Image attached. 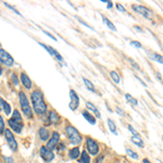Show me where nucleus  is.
I'll return each instance as SVG.
<instances>
[{"instance_id": "obj_9", "label": "nucleus", "mask_w": 163, "mask_h": 163, "mask_svg": "<svg viewBox=\"0 0 163 163\" xmlns=\"http://www.w3.org/2000/svg\"><path fill=\"white\" fill-rule=\"evenodd\" d=\"M59 141H60V134L58 132H54L52 133V136L50 137V139L48 140L46 147H47L49 150H54V148L59 145Z\"/></svg>"}, {"instance_id": "obj_38", "label": "nucleus", "mask_w": 163, "mask_h": 163, "mask_svg": "<svg viewBox=\"0 0 163 163\" xmlns=\"http://www.w3.org/2000/svg\"><path fill=\"white\" fill-rule=\"evenodd\" d=\"M63 148H64V145H63V144L59 145V146H58V150H59V151H63Z\"/></svg>"}, {"instance_id": "obj_15", "label": "nucleus", "mask_w": 163, "mask_h": 163, "mask_svg": "<svg viewBox=\"0 0 163 163\" xmlns=\"http://www.w3.org/2000/svg\"><path fill=\"white\" fill-rule=\"evenodd\" d=\"M21 82H22V84L24 85V87H26L27 89H31L32 87V81L29 79L27 74H25L24 72L21 73Z\"/></svg>"}, {"instance_id": "obj_37", "label": "nucleus", "mask_w": 163, "mask_h": 163, "mask_svg": "<svg viewBox=\"0 0 163 163\" xmlns=\"http://www.w3.org/2000/svg\"><path fill=\"white\" fill-rule=\"evenodd\" d=\"M129 62L132 63V64H133V65H134V66H135L136 69H138V70H139V66H138L137 64H136V63H135V61H134V60H129Z\"/></svg>"}, {"instance_id": "obj_29", "label": "nucleus", "mask_w": 163, "mask_h": 163, "mask_svg": "<svg viewBox=\"0 0 163 163\" xmlns=\"http://www.w3.org/2000/svg\"><path fill=\"white\" fill-rule=\"evenodd\" d=\"M4 121H3L2 116L0 115V134H3L4 133Z\"/></svg>"}, {"instance_id": "obj_2", "label": "nucleus", "mask_w": 163, "mask_h": 163, "mask_svg": "<svg viewBox=\"0 0 163 163\" xmlns=\"http://www.w3.org/2000/svg\"><path fill=\"white\" fill-rule=\"evenodd\" d=\"M9 126L16 134H20V133L22 132L24 124H23L22 116H21V114H20V112L18 110H14V111H13L12 116H11L9 120Z\"/></svg>"}, {"instance_id": "obj_39", "label": "nucleus", "mask_w": 163, "mask_h": 163, "mask_svg": "<svg viewBox=\"0 0 163 163\" xmlns=\"http://www.w3.org/2000/svg\"><path fill=\"white\" fill-rule=\"evenodd\" d=\"M102 160H104V156H100V157H99V159H98L97 162H95V163H100V161H102Z\"/></svg>"}, {"instance_id": "obj_24", "label": "nucleus", "mask_w": 163, "mask_h": 163, "mask_svg": "<svg viewBox=\"0 0 163 163\" xmlns=\"http://www.w3.org/2000/svg\"><path fill=\"white\" fill-rule=\"evenodd\" d=\"M108 125H109V127H110V131L113 133V134H117V132H116V126H115V124H114V122H113L112 120L111 119H109L108 120Z\"/></svg>"}, {"instance_id": "obj_31", "label": "nucleus", "mask_w": 163, "mask_h": 163, "mask_svg": "<svg viewBox=\"0 0 163 163\" xmlns=\"http://www.w3.org/2000/svg\"><path fill=\"white\" fill-rule=\"evenodd\" d=\"M131 45H132V46H134V47H136V48H141V44L139 43V41L132 40V41H131Z\"/></svg>"}, {"instance_id": "obj_34", "label": "nucleus", "mask_w": 163, "mask_h": 163, "mask_svg": "<svg viewBox=\"0 0 163 163\" xmlns=\"http://www.w3.org/2000/svg\"><path fill=\"white\" fill-rule=\"evenodd\" d=\"M116 8H117V9H119V11H121V12H125V9H124V7L121 6L120 3H117V4H116Z\"/></svg>"}, {"instance_id": "obj_4", "label": "nucleus", "mask_w": 163, "mask_h": 163, "mask_svg": "<svg viewBox=\"0 0 163 163\" xmlns=\"http://www.w3.org/2000/svg\"><path fill=\"white\" fill-rule=\"evenodd\" d=\"M19 99H20V104H21V109H22L23 113L25 114L27 117L32 119L33 117V111H32V108L29 106V101L26 98L25 94L23 91H20L19 93Z\"/></svg>"}, {"instance_id": "obj_10", "label": "nucleus", "mask_w": 163, "mask_h": 163, "mask_svg": "<svg viewBox=\"0 0 163 163\" xmlns=\"http://www.w3.org/2000/svg\"><path fill=\"white\" fill-rule=\"evenodd\" d=\"M70 97H71V100H70V109L75 111L79 106V96H77V94H76L73 89L70 90Z\"/></svg>"}, {"instance_id": "obj_30", "label": "nucleus", "mask_w": 163, "mask_h": 163, "mask_svg": "<svg viewBox=\"0 0 163 163\" xmlns=\"http://www.w3.org/2000/svg\"><path fill=\"white\" fill-rule=\"evenodd\" d=\"M11 79H12V83L14 86H18V85H19V79H18L15 74H12V75H11Z\"/></svg>"}, {"instance_id": "obj_22", "label": "nucleus", "mask_w": 163, "mask_h": 163, "mask_svg": "<svg viewBox=\"0 0 163 163\" xmlns=\"http://www.w3.org/2000/svg\"><path fill=\"white\" fill-rule=\"evenodd\" d=\"M83 81H84V84L86 85V87L89 89L90 91H93V93H95V86H94V84L91 83L89 79H83Z\"/></svg>"}, {"instance_id": "obj_32", "label": "nucleus", "mask_w": 163, "mask_h": 163, "mask_svg": "<svg viewBox=\"0 0 163 163\" xmlns=\"http://www.w3.org/2000/svg\"><path fill=\"white\" fill-rule=\"evenodd\" d=\"M4 163H14V161L11 157H4Z\"/></svg>"}, {"instance_id": "obj_35", "label": "nucleus", "mask_w": 163, "mask_h": 163, "mask_svg": "<svg viewBox=\"0 0 163 163\" xmlns=\"http://www.w3.org/2000/svg\"><path fill=\"white\" fill-rule=\"evenodd\" d=\"M44 33H45V34H46V35H48V36H49V37H50V38H52L54 40H57L56 37H54V36H52V35H51L50 33H48V32H46V31H44Z\"/></svg>"}, {"instance_id": "obj_27", "label": "nucleus", "mask_w": 163, "mask_h": 163, "mask_svg": "<svg viewBox=\"0 0 163 163\" xmlns=\"http://www.w3.org/2000/svg\"><path fill=\"white\" fill-rule=\"evenodd\" d=\"M152 58H153L154 60H156V61H157V62H159V63H162L163 64V57L161 56V54H152Z\"/></svg>"}, {"instance_id": "obj_43", "label": "nucleus", "mask_w": 163, "mask_h": 163, "mask_svg": "<svg viewBox=\"0 0 163 163\" xmlns=\"http://www.w3.org/2000/svg\"><path fill=\"white\" fill-rule=\"evenodd\" d=\"M1 73H2V69H1V65H0V75H1Z\"/></svg>"}, {"instance_id": "obj_7", "label": "nucleus", "mask_w": 163, "mask_h": 163, "mask_svg": "<svg viewBox=\"0 0 163 163\" xmlns=\"http://www.w3.org/2000/svg\"><path fill=\"white\" fill-rule=\"evenodd\" d=\"M86 147H87V150L88 152L93 156H97L98 152H99V146L96 141L93 139V138L88 137L86 139Z\"/></svg>"}, {"instance_id": "obj_18", "label": "nucleus", "mask_w": 163, "mask_h": 163, "mask_svg": "<svg viewBox=\"0 0 163 163\" xmlns=\"http://www.w3.org/2000/svg\"><path fill=\"white\" fill-rule=\"evenodd\" d=\"M82 114H83V116H84L85 119L87 120V121L90 123V124H93V125H94V124H96V117L91 115L89 112H87V111H83V113H82Z\"/></svg>"}, {"instance_id": "obj_12", "label": "nucleus", "mask_w": 163, "mask_h": 163, "mask_svg": "<svg viewBox=\"0 0 163 163\" xmlns=\"http://www.w3.org/2000/svg\"><path fill=\"white\" fill-rule=\"evenodd\" d=\"M41 46V47H44L46 50L49 52V54H51V56H54V58H56L57 60H59V61H61L62 62L63 61V59H62V57H61V54L58 52V51L56 50V49H54V48H51V47H48V46H46V45H44V44H39Z\"/></svg>"}, {"instance_id": "obj_1", "label": "nucleus", "mask_w": 163, "mask_h": 163, "mask_svg": "<svg viewBox=\"0 0 163 163\" xmlns=\"http://www.w3.org/2000/svg\"><path fill=\"white\" fill-rule=\"evenodd\" d=\"M32 102H33V109H34L36 114H45L47 111V106L46 102L44 100V95L41 93L40 89H36L35 91H33L31 95Z\"/></svg>"}, {"instance_id": "obj_44", "label": "nucleus", "mask_w": 163, "mask_h": 163, "mask_svg": "<svg viewBox=\"0 0 163 163\" xmlns=\"http://www.w3.org/2000/svg\"><path fill=\"white\" fill-rule=\"evenodd\" d=\"M162 140H163V137H162Z\"/></svg>"}, {"instance_id": "obj_25", "label": "nucleus", "mask_w": 163, "mask_h": 163, "mask_svg": "<svg viewBox=\"0 0 163 163\" xmlns=\"http://www.w3.org/2000/svg\"><path fill=\"white\" fill-rule=\"evenodd\" d=\"M125 98H126V100L128 101V102H131L133 106H137V104H138V101L136 100V99L133 97V96H131L129 94H126L125 95Z\"/></svg>"}, {"instance_id": "obj_13", "label": "nucleus", "mask_w": 163, "mask_h": 163, "mask_svg": "<svg viewBox=\"0 0 163 163\" xmlns=\"http://www.w3.org/2000/svg\"><path fill=\"white\" fill-rule=\"evenodd\" d=\"M1 110H3L4 113H6L8 116L11 114V106H10L6 100H3V98L0 97V111H1Z\"/></svg>"}, {"instance_id": "obj_28", "label": "nucleus", "mask_w": 163, "mask_h": 163, "mask_svg": "<svg viewBox=\"0 0 163 163\" xmlns=\"http://www.w3.org/2000/svg\"><path fill=\"white\" fill-rule=\"evenodd\" d=\"M126 153L128 154L129 157L131 158H133V159H138V154L136 153V152H134L133 150H131V149H126Z\"/></svg>"}, {"instance_id": "obj_40", "label": "nucleus", "mask_w": 163, "mask_h": 163, "mask_svg": "<svg viewBox=\"0 0 163 163\" xmlns=\"http://www.w3.org/2000/svg\"><path fill=\"white\" fill-rule=\"evenodd\" d=\"M107 3H108V9H110V8H112V7H113V4L111 2H110V1H108Z\"/></svg>"}, {"instance_id": "obj_20", "label": "nucleus", "mask_w": 163, "mask_h": 163, "mask_svg": "<svg viewBox=\"0 0 163 163\" xmlns=\"http://www.w3.org/2000/svg\"><path fill=\"white\" fill-rule=\"evenodd\" d=\"M79 163H90V158L88 156L87 151H83V152H82Z\"/></svg>"}, {"instance_id": "obj_19", "label": "nucleus", "mask_w": 163, "mask_h": 163, "mask_svg": "<svg viewBox=\"0 0 163 163\" xmlns=\"http://www.w3.org/2000/svg\"><path fill=\"white\" fill-rule=\"evenodd\" d=\"M86 107H87L88 109H90L91 111H93V112H94L95 114H96V116H97V117H100V116H101L100 112H99V110H98L97 108L95 107V106L93 104H91V102L87 101V102H86Z\"/></svg>"}, {"instance_id": "obj_8", "label": "nucleus", "mask_w": 163, "mask_h": 163, "mask_svg": "<svg viewBox=\"0 0 163 163\" xmlns=\"http://www.w3.org/2000/svg\"><path fill=\"white\" fill-rule=\"evenodd\" d=\"M133 9L135 10L136 12L141 14L142 16H145L146 19H151L153 13L151 12V10H149L148 8L144 6H138V4H133Z\"/></svg>"}, {"instance_id": "obj_23", "label": "nucleus", "mask_w": 163, "mask_h": 163, "mask_svg": "<svg viewBox=\"0 0 163 163\" xmlns=\"http://www.w3.org/2000/svg\"><path fill=\"white\" fill-rule=\"evenodd\" d=\"M102 21H104V24H106V25L108 26V27L110 28V29H113V31H116V27H115V26H114V24H113V23L110 22V21L107 19V18H106V16H102Z\"/></svg>"}, {"instance_id": "obj_3", "label": "nucleus", "mask_w": 163, "mask_h": 163, "mask_svg": "<svg viewBox=\"0 0 163 163\" xmlns=\"http://www.w3.org/2000/svg\"><path fill=\"white\" fill-rule=\"evenodd\" d=\"M65 133L68 138L70 139L71 144L73 145H79L82 142V135L72 125H68L65 127Z\"/></svg>"}, {"instance_id": "obj_16", "label": "nucleus", "mask_w": 163, "mask_h": 163, "mask_svg": "<svg viewBox=\"0 0 163 163\" xmlns=\"http://www.w3.org/2000/svg\"><path fill=\"white\" fill-rule=\"evenodd\" d=\"M60 121H61V119L56 111H51L49 113V123L50 124H59Z\"/></svg>"}, {"instance_id": "obj_41", "label": "nucleus", "mask_w": 163, "mask_h": 163, "mask_svg": "<svg viewBox=\"0 0 163 163\" xmlns=\"http://www.w3.org/2000/svg\"><path fill=\"white\" fill-rule=\"evenodd\" d=\"M142 162H144V163H151L150 161L147 160V159H144V160H142Z\"/></svg>"}, {"instance_id": "obj_5", "label": "nucleus", "mask_w": 163, "mask_h": 163, "mask_svg": "<svg viewBox=\"0 0 163 163\" xmlns=\"http://www.w3.org/2000/svg\"><path fill=\"white\" fill-rule=\"evenodd\" d=\"M4 137H6V140L9 145L10 149L12 151H16L18 150V142H16L15 138L13 136L12 132L10 131V129H4Z\"/></svg>"}, {"instance_id": "obj_42", "label": "nucleus", "mask_w": 163, "mask_h": 163, "mask_svg": "<svg viewBox=\"0 0 163 163\" xmlns=\"http://www.w3.org/2000/svg\"><path fill=\"white\" fill-rule=\"evenodd\" d=\"M134 27H135V28H136V29H137V31L141 32V28H139V27H138V26H134Z\"/></svg>"}, {"instance_id": "obj_14", "label": "nucleus", "mask_w": 163, "mask_h": 163, "mask_svg": "<svg viewBox=\"0 0 163 163\" xmlns=\"http://www.w3.org/2000/svg\"><path fill=\"white\" fill-rule=\"evenodd\" d=\"M38 135H39V138H40L43 141H46L49 139V137H50V133H49V131H48L46 127H40L39 128V131H38Z\"/></svg>"}, {"instance_id": "obj_36", "label": "nucleus", "mask_w": 163, "mask_h": 163, "mask_svg": "<svg viewBox=\"0 0 163 163\" xmlns=\"http://www.w3.org/2000/svg\"><path fill=\"white\" fill-rule=\"evenodd\" d=\"M116 112L119 113L120 115H122V116L124 115V112H123V111H122L121 109H120V108H116Z\"/></svg>"}, {"instance_id": "obj_6", "label": "nucleus", "mask_w": 163, "mask_h": 163, "mask_svg": "<svg viewBox=\"0 0 163 163\" xmlns=\"http://www.w3.org/2000/svg\"><path fill=\"white\" fill-rule=\"evenodd\" d=\"M0 62L7 66H12L14 64V60L9 52H7L3 49H0Z\"/></svg>"}, {"instance_id": "obj_17", "label": "nucleus", "mask_w": 163, "mask_h": 163, "mask_svg": "<svg viewBox=\"0 0 163 163\" xmlns=\"http://www.w3.org/2000/svg\"><path fill=\"white\" fill-rule=\"evenodd\" d=\"M79 154H81V151H79V147H74L73 149H71L70 150V158L72 159V160H75V159H77V158L79 157Z\"/></svg>"}, {"instance_id": "obj_26", "label": "nucleus", "mask_w": 163, "mask_h": 163, "mask_svg": "<svg viewBox=\"0 0 163 163\" xmlns=\"http://www.w3.org/2000/svg\"><path fill=\"white\" fill-rule=\"evenodd\" d=\"M110 76L112 77V79L114 81V83L119 84V83H120V76L117 75V73H116L115 71H112V72H110Z\"/></svg>"}, {"instance_id": "obj_11", "label": "nucleus", "mask_w": 163, "mask_h": 163, "mask_svg": "<svg viewBox=\"0 0 163 163\" xmlns=\"http://www.w3.org/2000/svg\"><path fill=\"white\" fill-rule=\"evenodd\" d=\"M40 156L41 158L44 159L45 161H47V162H50V161H52L54 159V153L52 152V150H49L46 146H43V147L40 148Z\"/></svg>"}, {"instance_id": "obj_33", "label": "nucleus", "mask_w": 163, "mask_h": 163, "mask_svg": "<svg viewBox=\"0 0 163 163\" xmlns=\"http://www.w3.org/2000/svg\"><path fill=\"white\" fill-rule=\"evenodd\" d=\"M128 129L133 133V135H134V136H138V135H137V132H136L135 129L133 128V126H132V125H128Z\"/></svg>"}, {"instance_id": "obj_21", "label": "nucleus", "mask_w": 163, "mask_h": 163, "mask_svg": "<svg viewBox=\"0 0 163 163\" xmlns=\"http://www.w3.org/2000/svg\"><path fill=\"white\" fill-rule=\"evenodd\" d=\"M132 142L133 144H135V145H137L138 147H144V142H142V140H141V138L139 137V136H133L132 137Z\"/></svg>"}]
</instances>
